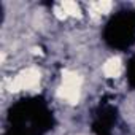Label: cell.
Segmentation results:
<instances>
[{"instance_id": "1", "label": "cell", "mask_w": 135, "mask_h": 135, "mask_svg": "<svg viewBox=\"0 0 135 135\" xmlns=\"http://www.w3.org/2000/svg\"><path fill=\"white\" fill-rule=\"evenodd\" d=\"M80 86H81V78L76 73L65 72L64 73V84L60 88V97H64L70 103H76L80 99Z\"/></svg>"}, {"instance_id": "2", "label": "cell", "mask_w": 135, "mask_h": 135, "mask_svg": "<svg viewBox=\"0 0 135 135\" xmlns=\"http://www.w3.org/2000/svg\"><path fill=\"white\" fill-rule=\"evenodd\" d=\"M40 81V73L35 69H29L26 72H22L21 75H18L11 84L13 91H21V89H33Z\"/></svg>"}, {"instance_id": "3", "label": "cell", "mask_w": 135, "mask_h": 135, "mask_svg": "<svg viewBox=\"0 0 135 135\" xmlns=\"http://www.w3.org/2000/svg\"><path fill=\"white\" fill-rule=\"evenodd\" d=\"M103 73L110 78H114L121 73V60L118 57H113L110 60H107V64L103 65Z\"/></svg>"}, {"instance_id": "4", "label": "cell", "mask_w": 135, "mask_h": 135, "mask_svg": "<svg viewBox=\"0 0 135 135\" xmlns=\"http://www.w3.org/2000/svg\"><path fill=\"white\" fill-rule=\"evenodd\" d=\"M60 7L64 8V11H65L67 15H72V16H80V8H78V5H76L75 2H64Z\"/></svg>"}, {"instance_id": "5", "label": "cell", "mask_w": 135, "mask_h": 135, "mask_svg": "<svg viewBox=\"0 0 135 135\" xmlns=\"http://www.w3.org/2000/svg\"><path fill=\"white\" fill-rule=\"evenodd\" d=\"M92 7H94L95 13L105 15V13H108V11L111 10V2H97V3H94Z\"/></svg>"}, {"instance_id": "6", "label": "cell", "mask_w": 135, "mask_h": 135, "mask_svg": "<svg viewBox=\"0 0 135 135\" xmlns=\"http://www.w3.org/2000/svg\"><path fill=\"white\" fill-rule=\"evenodd\" d=\"M54 11H56V16H57V18H60V19L67 16V13L64 11V8H62V7H57V8H56Z\"/></svg>"}]
</instances>
